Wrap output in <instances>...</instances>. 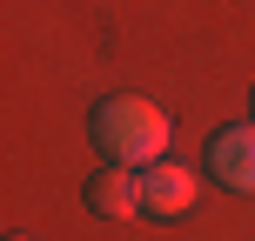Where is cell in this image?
<instances>
[{"label":"cell","instance_id":"1","mask_svg":"<svg viewBox=\"0 0 255 241\" xmlns=\"http://www.w3.org/2000/svg\"><path fill=\"white\" fill-rule=\"evenodd\" d=\"M168 114L148 101V94H108V101H94V114H88V141H94V154L101 161H115V167H154V161H168Z\"/></svg>","mask_w":255,"mask_h":241},{"label":"cell","instance_id":"2","mask_svg":"<svg viewBox=\"0 0 255 241\" xmlns=\"http://www.w3.org/2000/svg\"><path fill=\"white\" fill-rule=\"evenodd\" d=\"M208 181L229 194H255V121H235V127H215L208 134Z\"/></svg>","mask_w":255,"mask_h":241},{"label":"cell","instance_id":"3","mask_svg":"<svg viewBox=\"0 0 255 241\" xmlns=\"http://www.w3.org/2000/svg\"><path fill=\"white\" fill-rule=\"evenodd\" d=\"M195 188H202V174H195V167H181V161L141 167V215H148V221L188 215V208H195Z\"/></svg>","mask_w":255,"mask_h":241},{"label":"cell","instance_id":"4","mask_svg":"<svg viewBox=\"0 0 255 241\" xmlns=\"http://www.w3.org/2000/svg\"><path fill=\"white\" fill-rule=\"evenodd\" d=\"M81 201H88L101 221H134V215H141V167L101 161L88 181H81Z\"/></svg>","mask_w":255,"mask_h":241},{"label":"cell","instance_id":"5","mask_svg":"<svg viewBox=\"0 0 255 241\" xmlns=\"http://www.w3.org/2000/svg\"><path fill=\"white\" fill-rule=\"evenodd\" d=\"M249 121H255V94H249Z\"/></svg>","mask_w":255,"mask_h":241},{"label":"cell","instance_id":"6","mask_svg":"<svg viewBox=\"0 0 255 241\" xmlns=\"http://www.w3.org/2000/svg\"><path fill=\"white\" fill-rule=\"evenodd\" d=\"M13 241H27V235H13Z\"/></svg>","mask_w":255,"mask_h":241}]
</instances>
